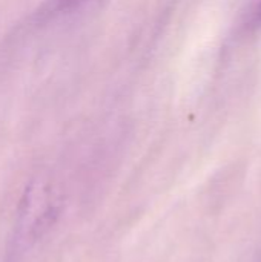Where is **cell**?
<instances>
[{
  "mask_svg": "<svg viewBox=\"0 0 261 262\" xmlns=\"http://www.w3.org/2000/svg\"><path fill=\"white\" fill-rule=\"evenodd\" d=\"M65 209L62 187L49 177L35 175L23 187L6 243L5 261H22L58 223Z\"/></svg>",
  "mask_w": 261,
  "mask_h": 262,
  "instance_id": "cell-1",
  "label": "cell"
},
{
  "mask_svg": "<svg viewBox=\"0 0 261 262\" xmlns=\"http://www.w3.org/2000/svg\"><path fill=\"white\" fill-rule=\"evenodd\" d=\"M94 0H43L34 12V23L46 25L80 12Z\"/></svg>",
  "mask_w": 261,
  "mask_h": 262,
  "instance_id": "cell-2",
  "label": "cell"
},
{
  "mask_svg": "<svg viewBox=\"0 0 261 262\" xmlns=\"http://www.w3.org/2000/svg\"><path fill=\"white\" fill-rule=\"evenodd\" d=\"M249 23L252 26H261V0L254 6L251 17H249Z\"/></svg>",
  "mask_w": 261,
  "mask_h": 262,
  "instance_id": "cell-3",
  "label": "cell"
}]
</instances>
